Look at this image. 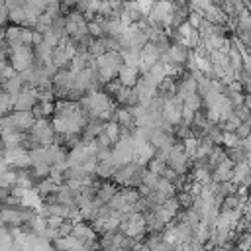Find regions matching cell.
<instances>
[{"mask_svg":"<svg viewBox=\"0 0 251 251\" xmlns=\"http://www.w3.org/2000/svg\"><path fill=\"white\" fill-rule=\"evenodd\" d=\"M2 90H4L8 96L16 98V96H18V94L24 90V82H22V76H20V73H16V75H12L10 78L2 80Z\"/></svg>","mask_w":251,"mask_h":251,"instance_id":"6","label":"cell"},{"mask_svg":"<svg viewBox=\"0 0 251 251\" xmlns=\"http://www.w3.org/2000/svg\"><path fill=\"white\" fill-rule=\"evenodd\" d=\"M10 118H12V122H14V127H16L18 131H24V133H27V131L31 129L33 122H35L31 110H12Z\"/></svg>","mask_w":251,"mask_h":251,"instance_id":"3","label":"cell"},{"mask_svg":"<svg viewBox=\"0 0 251 251\" xmlns=\"http://www.w3.org/2000/svg\"><path fill=\"white\" fill-rule=\"evenodd\" d=\"M43 43L49 45V47H55V45L59 43V37H57L51 29H47V31H43Z\"/></svg>","mask_w":251,"mask_h":251,"instance_id":"19","label":"cell"},{"mask_svg":"<svg viewBox=\"0 0 251 251\" xmlns=\"http://www.w3.org/2000/svg\"><path fill=\"white\" fill-rule=\"evenodd\" d=\"M25 12L24 8H14V10H8V22H12V25H24L25 22Z\"/></svg>","mask_w":251,"mask_h":251,"instance_id":"11","label":"cell"},{"mask_svg":"<svg viewBox=\"0 0 251 251\" xmlns=\"http://www.w3.org/2000/svg\"><path fill=\"white\" fill-rule=\"evenodd\" d=\"M249 131H251V126H249V122H241L237 127H235V135L239 137V139H243V137H249Z\"/></svg>","mask_w":251,"mask_h":251,"instance_id":"17","label":"cell"},{"mask_svg":"<svg viewBox=\"0 0 251 251\" xmlns=\"http://www.w3.org/2000/svg\"><path fill=\"white\" fill-rule=\"evenodd\" d=\"M153 190H157L159 194H163L165 198H169V196H175L176 194V186L171 182V180H167V178H163V176H159V180H157V184H155V188Z\"/></svg>","mask_w":251,"mask_h":251,"instance_id":"9","label":"cell"},{"mask_svg":"<svg viewBox=\"0 0 251 251\" xmlns=\"http://www.w3.org/2000/svg\"><path fill=\"white\" fill-rule=\"evenodd\" d=\"M2 41H4V45H6L8 49H12V51L18 49V47H22V45H24V43H22V25H10V27H6Z\"/></svg>","mask_w":251,"mask_h":251,"instance_id":"5","label":"cell"},{"mask_svg":"<svg viewBox=\"0 0 251 251\" xmlns=\"http://www.w3.org/2000/svg\"><path fill=\"white\" fill-rule=\"evenodd\" d=\"M69 235H73L76 241H80V243H84V245H88V247H92L94 241H96V237H98V233H96L90 226H86L84 222L73 224V229H71Z\"/></svg>","mask_w":251,"mask_h":251,"instance_id":"2","label":"cell"},{"mask_svg":"<svg viewBox=\"0 0 251 251\" xmlns=\"http://www.w3.org/2000/svg\"><path fill=\"white\" fill-rule=\"evenodd\" d=\"M202 12H198V10H188V14H186V22H188V25L192 27V29H198L200 27V24H202Z\"/></svg>","mask_w":251,"mask_h":251,"instance_id":"14","label":"cell"},{"mask_svg":"<svg viewBox=\"0 0 251 251\" xmlns=\"http://www.w3.org/2000/svg\"><path fill=\"white\" fill-rule=\"evenodd\" d=\"M116 192H118V184H114V182H100V186L96 188L94 200H96L98 204H106Z\"/></svg>","mask_w":251,"mask_h":251,"instance_id":"7","label":"cell"},{"mask_svg":"<svg viewBox=\"0 0 251 251\" xmlns=\"http://www.w3.org/2000/svg\"><path fill=\"white\" fill-rule=\"evenodd\" d=\"M157 180H159V175H157V173H151V171H147V169L141 171L139 184H145V186H149V188H155Z\"/></svg>","mask_w":251,"mask_h":251,"instance_id":"13","label":"cell"},{"mask_svg":"<svg viewBox=\"0 0 251 251\" xmlns=\"http://www.w3.org/2000/svg\"><path fill=\"white\" fill-rule=\"evenodd\" d=\"M31 61H33V51H31L29 45H22V47L14 49L12 55H10V65L14 67L16 73H22V71L29 69Z\"/></svg>","mask_w":251,"mask_h":251,"instance_id":"1","label":"cell"},{"mask_svg":"<svg viewBox=\"0 0 251 251\" xmlns=\"http://www.w3.org/2000/svg\"><path fill=\"white\" fill-rule=\"evenodd\" d=\"M102 131L110 137V141H112V143H116V141H118V137H120V126H118L116 122H104Z\"/></svg>","mask_w":251,"mask_h":251,"instance_id":"12","label":"cell"},{"mask_svg":"<svg viewBox=\"0 0 251 251\" xmlns=\"http://www.w3.org/2000/svg\"><path fill=\"white\" fill-rule=\"evenodd\" d=\"M31 35H33V29L22 27V43H24V45H29V47H31Z\"/></svg>","mask_w":251,"mask_h":251,"instance_id":"20","label":"cell"},{"mask_svg":"<svg viewBox=\"0 0 251 251\" xmlns=\"http://www.w3.org/2000/svg\"><path fill=\"white\" fill-rule=\"evenodd\" d=\"M222 145L226 149H233V147H239V137L233 133V131H224V137H222Z\"/></svg>","mask_w":251,"mask_h":251,"instance_id":"15","label":"cell"},{"mask_svg":"<svg viewBox=\"0 0 251 251\" xmlns=\"http://www.w3.org/2000/svg\"><path fill=\"white\" fill-rule=\"evenodd\" d=\"M182 108H186V110H192V112H198V110H202L204 108V104H202V96L200 94H190V96H186L184 100H182Z\"/></svg>","mask_w":251,"mask_h":251,"instance_id":"10","label":"cell"},{"mask_svg":"<svg viewBox=\"0 0 251 251\" xmlns=\"http://www.w3.org/2000/svg\"><path fill=\"white\" fill-rule=\"evenodd\" d=\"M118 82L122 86H127V88H133L135 82L139 80V69L137 67H127V65H122L120 71H118Z\"/></svg>","mask_w":251,"mask_h":251,"instance_id":"4","label":"cell"},{"mask_svg":"<svg viewBox=\"0 0 251 251\" xmlns=\"http://www.w3.org/2000/svg\"><path fill=\"white\" fill-rule=\"evenodd\" d=\"M249 239H251V235L247 231H243L241 237H239V241H235V249L237 251H247L249 249Z\"/></svg>","mask_w":251,"mask_h":251,"instance_id":"18","label":"cell"},{"mask_svg":"<svg viewBox=\"0 0 251 251\" xmlns=\"http://www.w3.org/2000/svg\"><path fill=\"white\" fill-rule=\"evenodd\" d=\"M233 116H235V118H239L241 122H249V118H251V116H249V108H247L245 104L235 106V108H233Z\"/></svg>","mask_w":251,"mask_h":251,"instance_id":"16","label":"cell"},{"mask_svg":"<svg viewBox=\"0 0 251 251\" xmlns=\"http://www.w3.org/2000/svg\"><path fill=\"white\" fill-rule=\"evenodd\" d=\"M116 169H118V167H116L110 159H104V161H98V163H96V171H94V173H96L100 178L106 180V178H112V175L116 173Z\"/></svg>","mask_w":251,"mask_h":251,"instance_id":"8","label":"cell"}]
</instances>
